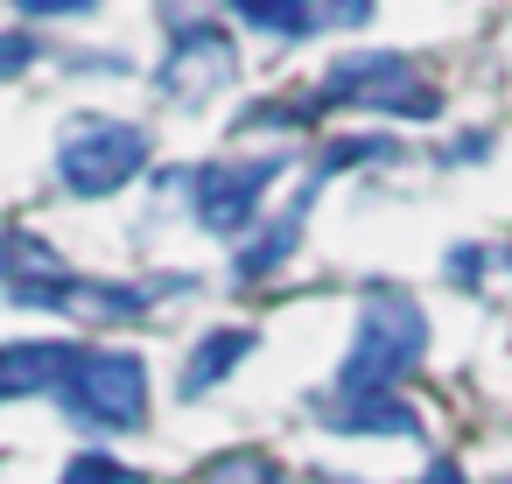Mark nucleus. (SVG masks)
Here are the masks:
<instances>
[{
    "label": "nucleus",
    "instance_id": "aec40b11",
    "mask_svg": "<svg viewBox=\"0 0 512 484\" xmlns=\"http://www.w3.org/2000/svg\"><path fill=\"white\" fill-rule=\"evenodd\" d=\"M449 274H456V288H470V281L484 274V253H477V246H456V253H449Z\"/></svg>",
    "mask_w": 512,
    "mask_h": 484
},
{
    "label": "nucleus",
    "instance_id": "4be33fe9",
    "mask_svg": "<svg viewBox=\"0 0 512 484\" xmlns=\"http://www.w3.org/2000/svg\"><path fill=\"white\" fill-rule=\"evenodd\" d=\"M295 484H316V477H295Z\"/></svg>",
    "mask_w": 512,
    "mask_h": 484
},
{
    "label": "nucleus",
    "instance_id": "f257e3e1",
    "mask_svg": "<svg viewBox=\"0 0 512 484\" xmlns=\"http://www.w3.org/2000/svg\"><path fill=\"white\" fill-rule=\"evenodd\" d=\"M421 358H428V309L407 288H372L365 309H358V330H351V351H344L330 393L337 400H351V393H393Z\"/></svg>",
    "mask_w": 512,
    "mask_h": 484
},
{
    "label": "nucleus",
    "instance_id": "dca6fc26",
    "mask_svg": "<svg viewBox=\"0 0 512 484\" xmlns=\"http://www.w3.org/2000/svg\"><path fill=\"white\" fill-rule=\"evenodd\" d=\"M36 57H43V36L36 29H8V36H0V78L36 71Z\"/></svg>",
    "mask_w": 512,
    "mask_h": 484
},
{
    "label": "nucleus",
    "instance_id": "423d86ee",
    "mask_svg": "<svg viewBox=\"0 0 512 484\" xmlns=\"http://www.w3.org/2000/svg\"><path fill=\"white\" fill-rule=\"evenodd\" d=\"M232 78H239V50H232V36L218 22H183L169 57H162V71H155V85H162V99L176 113H204Z\"/></svg>",
    "mask_w": 512,
    "mask_h": 484
},
{
    "label": "nucleus",
    "instance_id": "20e7f679",
    "mask_svg": "<svg viewBox=\"0 0 512 484\" xmlns=\"http://www.w3.org/2000/svg\"><path fill=\"white\" fill-rule=\"evenodd\" d=\"M141 169H148V127H134V120L85 113V120H71L64 141H57V183H64L71 197H113V190H127Z\"/></svg>",
    "mask_w": 512,
    "mask_h": 484
},
{
    "label": "nucleus",
    "instance_id": "5701e85b",
    "mask_svg": "<svg viewBox=\"0 0 512 484\" xmlns=\"http://www.w3.org/2000/svg\"><path fill=\"white\" fill-rule=\"evenodd\" d=\"M498 484H512V477H498Z\"/></svg>",
    "mask_w": 512,
    "mask_h": 484
},
{
    "label": "nucleus",
    "instance_id": "f8f14e48",
    "mask_svg": "<svg viewBox=\"0 0 512 484\" xmlns=\"http://www.w3.org/2000/svg\"><path fill=\"white\" fill-rule=\"evenodd\" d=\"M225 8H232L246 29L281 36V43H295V36H309V29H316V0H225Z\"/></svg>",
    "mask_w": 512,
    "mask_h": 484
},
{
    "label": "nucleus",
    "instance_id": "6ab92c4d",
    "mask_svg": "<svg viewBox=\"0 0 512 484\" xmlns=\"http://www.w3.org/2000/svg\"><path fill=\"white\" fill-rule=\"evenodd\" d=\"M302 120H309V113H295V106H281V99H260V106H246V113H239V127H246V134H260V127H302Z\"/></svg>",
    "mask_w": 512,
    "mask_h": 484
},
{
    "label": "nucleus",
    "instance_id": "9d476101",
    "mask_svg": "<svg viewBox=\"0 0 512 484\" xmlns=\"http://www.w3.org/2000/svg\"><path fill=\"white\" fill-rule=\"evenodd\" d=\"M57 274H64V260H57L50 239H36L29 225H0V295L8 302H22L29 288H43Z\"/></svg>",
    "mask_w": 512,
    "mask_h": 484
},
{
    "label": "nucleus",
    "instance_id": "4468645a",
    "mask_svg": "<svg viewBox=\"0 0 512 484\" xmlns=\"http://www.w3.org/2000/svg\"><path fill=\"white\" fill-rule=\"evenodd\" d=\"M204 484H281L267 449H225L218 463H204Z\"/></svg>",
    "mask_w": 512,
    "mask_h": 484
},
{
    "label": "nucleus",
    "instance_id": "39448f33",
    "mask_svg": "<svg viewBox=\"0 0 512 484\" xmlns=\"http://www.w3.org/2000/svg\"><path fill=\"white\" fill-rule=\"evenodd\" d=\"M288 176V155H239V162H204L190 176V218L211 239H239L260 218V197Z\"/></svg>",
    "mask_w": 512,
    "mask_h": 484
},
{
    "label": "nucleus",
    "instance_id": "9b49d317",
    "mask_svg": "<svg viewBox=\"0 0 512 484\" xmlns=\"http://www.w3.org/2000/svg\"><path fill=\"white\" fill-rule=\"evenodd\" d=\"M253 351V330H211V337H197V351H190V365H183V400H204L218 379H232L239 372V358Z\"/></svg>",
    "mask_w": 512,
    "mask_h": 484
},
{
    "label": "nucleus",
    "instance_id": "0eeeda50",
    "mask_svg": "<svg viewBox=\"0 0 512 484\" xmlns=\"http://www.w3.org/2000/svg\"><path fill=\"white\" fill-rule=\"evenodd\" d=\"M78 344L71 337H22V344H0V400H36L57 393L71 372Z\"/></svg>",
    "mask_w": 512,
    "mask_h": 484
},
{
    "label": "nucleus",
    "instance_id": "ddd939ff",
    "mask_svg": "<svg viewBox=\"0 0 512 484\" xmlns=\"http://www.w3.org/2000/svg\"><path fill=\"white\" fill-rule=\"evenodd\" d=\"M386 155H393L386 134H344V141H330V148L316 155V183H330V176H344V169H358V162H386Z\"/></svg>",
    "mask_w": 512,
    "mask_h": 484
},
{
    "label": "nucleus",
    "instance_id": "f03ea898",
    "mask_svg": "<svg viewBox=\"0 0 512 484\" xmlns=\"http://www.w3.org/2000/svg\"><path fill=\"white\" fill-rule=\"evenodd\" d=\"M57 407L92 435H134L148 421V365H141V351L78 344L64 386H57Z\"/></svg>",
    "mask_w": 512,
    "mask_h": 484
},
{
    "label": "nucleus",
    "instance_id": "412c9836",
    "mask_svg": "<svg viewBox=\"0 0 512 484\" xmlns=\"http://www.w3.org/2000/svg\"><path fill=\"white\" fill-rule=\"evenodd\" d=\"M421 484H463V470L442 456V463H428V477H421Z\"/></svg>",
    "mask_w": 512,
    "mask_h": 484
},
{
    "label": "nucleus",
    "instance_id": "1a4fd4ad",
    "mask_svg": "<svg viewBox=\"0 0 512 484\" xmlns=\"http://www.w3.org/2000/svg\"><path fill=\"white\" fill-rule=\"evenodd\" d=\"M316 190H323V183L309 176V183L295 190V204H288V211H281V218H274V225L253 239V246H239V267H232L239 281H267L274 267H288V253L302 246V225H309V204H316Z\"/></svg>",
    "mask_w": 512,
    "mask_h": 484
},
{
    "label": "nucleus",
    "instance_id": "6e6552de",
    "mask_svg": "<svg viewBox=\"0 0 512 484\" xmlns=\"http://www.w3.org/2000/svg\"><path fill=\"white\" fill-rule=\"evenodd\" d=\"M323 428H337V435H421V414L400 400V393H351V400H316L309 407Z\"/></svg>",
    "mask_w": 512,
    "mask_h": 484
},
{
    "label": "nucleus",
    "instance_id": "a211bd4d",
    "mask_svg": "<svg viewBox=\"0 0 512 484\" xmlns=\"http://www.w3.org/2000/svg\"><path fill=\"white\" fill-rule=\"evenodd\" d=\"M15 8H22V22H78L99 0H15Z\"/></svg>",
    "mask_w": 512,
    "mask_h": 484
},
{
    "label": "nucleus",
    "instance_id": "2eb2a0df",
    "mask_svg": "<svg viewBox=\"0 0 512 484\" xmlns=\"http://www.w3.org/2000/svg\"><path fill=\"white\" fill-rule=\"evenodd\" d=\"M57 484H148L134 463H120V456H106V449H78L71 463H64V477Z\"/></svg>",
    "mask_w": 512,
    "mask_h": 484
},
{
    "label": "nucleus",
    "instance_id": "f3484780",
    "mask_svg": "<svg viewBox=\"0 0 512 484\" xmlns=\"http://www.w3.org/2000/svg\"><path fill=\"white\" fill-rule=\"evenodd\" d=\"M379 15V0H316V22H330V29H365Z\"/></svg>",
    "mask_w": 512,
    "mask_h": 484
},
{
    "label": "nucleus",
    "instance_id": "7ed1b4c3",
    "mask_svg": "<svg viewBox=\"0 0 512 484\" xmlns=\"http://www.w3.org/2000/svg\"><path fill=\"white\" fill-rule=\"evenodd\" d=\"M323 106H365V113H400V120H435L442 113V92L421 78L414 57L400 50H351L323 71L316 85Z\"/></svg>",
    "mask_w": 512,
    "mask_h": 484
}]
</instances>
